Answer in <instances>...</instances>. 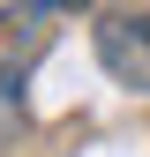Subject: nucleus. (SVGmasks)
<instances>
[{"label":"nucleus","mask_w":150,"mask_h":157,"mask_svg":"<svg viewBox=\"0 0 150 157\" xmlns=\"http://www.w3.org/2000/svg\"><path fill=\"white\" fill-rule=\"evenodd\" d=\"M90 45H98V67H105L120 90H143V97H150V8L105 15V23L90 30Z\"/></svg>","instance_id":"1"},{"label":"nucleus","mask_w":150,"mask_h":157,"mask_svg":"<svg viewBox=\"0 0 150 157\" xmlns=\"http://www.w3.org/2000/svg\"><path fill=\"white\" fill-rule=\"evenodd\" d=\"M60 8H83V0H15V8H0V90H15L30 75V60L45 52V23Z\"/></svg>","instance_id":"2"}]
</instances>
